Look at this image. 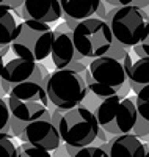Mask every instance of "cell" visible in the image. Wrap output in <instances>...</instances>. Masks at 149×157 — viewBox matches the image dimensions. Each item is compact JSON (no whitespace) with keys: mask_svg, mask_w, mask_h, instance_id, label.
<instances>
[{"mask_svg":"<svg viewBox=\"0 0 149 157\" xmlns=\"http://www.w3.org/2000/svg\"><path fill=\"white\" fill-rule=\"evenodd\" d=\"M16 41L29 47L38 61H43L52 52L53 30L50 24L33 21V19H22L19 22Z\"/></svg>","mask_w":149,"mask_h":157,"instance_id":"cell-9","label":"cell"},{"mask_svg":"<svg viewBox=\"0 0 149 157\" xmlns=\"http://www.w3.org/2000/svg\"><path fill=\"white\" fill-rule=\"evenodd\" d=\"M135 105L138 115L149 123V83L135 91Z\"/></svg>","mask_w":149,"mask_h":157,"instance_id":"cell-18","label":"cell"},{"mask_svg":"<svg viewBox=\"0 0 149 157\" xmlns=\"http://www.w3.org/2000/svg\"><path fill=\"white\" fill-rule=\"evenodd\" d=\"M135 0H104V3H107L108 6H124V5H130Z\"/></svg>","mask_w":149,"mask_h":157,"instance_id":"cell-23","label":"cell"},{"mask_svg":"<svg viewBox=\"0 0 149 157\" xmlns=\"http://www.w3.org/2000/svg\"><path fill=\"white\" fill-rule=\"evenodd\" d=\"M24 143H30L33 146L43 148L47 151H55L61 146V137L58 126L52 121V113H46L43 118L27 123L24 130L17 137Z\"/></svg>","mask_w":149,"mask_h":157,"instance_id":"cell-10","label":"cell"},{"mask_svg":"<svg viewBox=\"0 0 149 157\" xmlns=\"http://www.w3.org/2000/svg\"><path fill=\"white\" fill-rule=\"evenodd\" d=\"M94 113L101 129H104L110 137L132 132L138 118L135 101L127 96H110L101 99Z\"/></svg>","mask_w":149,"mask_h":157,"instance_id":"cell-8","label":"cell"},{"mask_svg":"<svg viewBox=\"0 0 149 157\" xmlns=\"http://www.w3.org/2000/svg\"><path fill=\"white\" fill-rule=\"evenodd\" d=\"M132 132L137 135V137H140V138H143V140L147 141V138H149V123H147L146 120H143V118L138 115L137 124H135V127H133Z\"/></svg>","mask_w":149,"mask_h":157,"instance_id":"cell-22","label":"cell"},{"mask_svg":"<svg viewBox=\"0 0 149 157\" xmlns=\"http://www.w3.org/2000/svg\"><path fill=\"white\" fill-rule=\"evenodd\" d=\"M0 3H6V0H0Z\"/></svg>","mask_w":149,"mask_h":157,"instance_id":"cell-25","label":"cell"},{"mask_svg":"<svg viewBox=\"0 0 149 157\" xmlns=\"http://www.w3.org/2000/svg\"><path fill=\"white\" fill-rule=\"evenodd\" d=\"M14 10L6 3H0V47H3L13 41H16L17 36V14Z\"/></svg>","mask_w":149,"mask_h":157,"instance_id":"cell-16","label":"cell"},{"mask_svg":"<svg viewBox=\"0 0 149 157\" xmlns=\"http://www.w3.org/2000/svg\"><path fill=\"white\" fill-rule=\"evenodd\" d=\"M115 41L123 47H133L149 38V16L140 5L113 6L105 16Z\"/></svg>","mask_w":149,"mask_h":157,"instance_id":"cell-3","label":"cell"},{"mask_svg":"<svg viewBox=\"0 0 149 157\" xmlns=\"http://www.w3.org/2000/svg\"><path fill=\"white\" fill-rule=\"evenodd\" d=\"M0 132L11 134V113L5 98L0 96Z\"/></svg>","mask_w":149,"mask_h":157,"instance_id":"cell-21","label":"cell"},{"mask_svg":"<svg viewBox=\"0 0 149 157\" xmlns=\"http://www.w3.org/2000/svg\"><path fill=\"white\" fill-rule=\"evenodd\" d=\"M82 75L88 85L90 94L96 96L99 101L110 96L126 98L130 93L124 63L108 54L90 60L88 68Z\"/></svg>","mask_w":149,"mask_h":157,"instance_id":"cell-2","label":"cell"},{"mask_svg":"<svg viewBox=\"0 0 149 157\" xmlns=\"http://www.w3.org/2000/svg\"><path fill=\"white\" fill-rule=\"evenodd\" d=\"M19 157H53L52 151L43 149V148H38L33 146L30 143H24L19 146Z\"/></svg>","mask_w":149,"mask_h":157,"instance_id":"cell-20","label":"cell"},{"mask_svg":"<svg viewBox=\"0 0 149 157\" xmlns=\"http://www.w3.org/2000/svg\"><path fill=\"white\" fill-rule=\"evenodd\" d=\"M6 102L11 113V134L16 138L27 123L39 120L49 113L50 104L44 83L33 78L11 86L6 94Z\"/></svg>","mask_w":149,"mask_h":157,"instance_id":"cell-1","label":"cell"},{"mask_svg":"<svg viewBox=\"0 0 149 157\" xmlns=\"http://www.w3.org/2000/svg\"><path fill=\"white\" fill-rule=\"evenodd\" d=\"M44 86L50 104L60 110L80 105L90 94L83 75L71 68H61L49 72Z\"/></svg>","mask_w":149,"mask_h":157,"instance_id":"cell-4","label":"cell"},{"mask_svg":"<svg viewBox=\"0 0 149 157\" xmlns=\"http://www.w3.org/2000/svg\"><path fill=\"white\" fill-rule=\"evenodd\" d=\"M147 145H149V138H147ZM147 157H149V151H147Z\"/></svg>","mask_w":149,"mask_h":157,"instance_id":"cell-26","label":"cell"},{"mask_svg":"<svg viewBox=\"0 0 149 157\" xmlns=\"http://www.w3.org/2000/svg\"><path fill=\"white\" fill-rule=\"evenodd\" d=\"M74 46L83 58L93 60L107 55L115 44V38L107 19L102 17H88L78 21L71 27Z\"/></svg>","mask_w":149,"mask_h":157,"instance_id":"cell-6","label":"cell"},{"mask_svg":"<svg viewBox=\"0 0 149 157\" xmlns=\"http://www.w3.org/2000/svg\"><path fill=\"white\" fill-rule=\"evenodd\" d=\"M50 58H52V63L55 66V69L67 68L71 63L83 58L74 46L71 27L67 24L58 25L53 30V44H52Z\"/></svg>","mask_w":149,"mask_h":157,"instance_id":"cell-12","label":"cell"},{"mask_svg":"<svg viewBox=\"0 0 149 157\" xmlns=\"http://www.w3.org/2000/svg\"><path fill=\"white\" fill-rule=\"evenodd\" d=\"M17 16L46 24H53L63 17L60 0H24Z\"/></svg>","mask_w":149,"mask_h":157,"instance_id":"cell-13","label":"cell"},{"mask_svg":"<svg viewBox=\"0 0 149 157\" xmlns=\"http://www.w3.org/2000/svg\"><path fill=\"white\" fill-rule=\"evenodd\" d=\"M66 149L69 152V157H110V154H108V143L88 145L83 148H74V146L66 145Z\"/></svg>","mask_w":149,"mask_h":157,"instance_id":"cell-17","label":"cell"},{"mask_svg":"<svg viewBox=\"0 0 149 157\" xmlns=\"http://www.w3.org/2000/svg\"><path fill=\"white\" fill-rule=\"evenodd\" d=\"M104 0H60L63 16L74 21H83L97 14Z\"/></svg>","mask_w":149,"mask_h":157,"instance_id":"cell-15","label":"cell"},{"mask_svg":"<svg viewBox=\"0 0 149 157\" xmlns=\"http://www.w3.org/2000/svg\"><path fill=\"white\" fill-rule=\"evenodd\" d=\"M13 138V134L0 132V157H19V146Z\"/></svg>","mask_w":149,"mask_h":157,"instance_id":"cell-19","label":"cell"},{"mask_svg":"<svg viewBox=\"0 0 149 157\" xmlns=\"http://www.w3.org/2000/svg\"><path fill=\"white\" fill-rule=\"evenodd\" d=\"M57 126L60 130L61 141L74 148L93 145L101 130L94 110L82 105V104L77 107L63 110Z\"/></svg>","mask_w":149,"mask_h":157,"instance_id":"cell-5","label":"cell"},{"mask_svg":"<svg viewBox=\"0 0 149 157\" xmlns=\"http://www.w3.org/2000/svg\"><path fill=\"white\" fill-rule=\"evenodd\" d=\"M38 66L33 52L22 43L13 41L0 47V85L8 94L11 86L30 80Z\"/></svg>","mask_w":149,"mask_h":157,"instance_id":"cell-7","label":"cell"},{"mask_svg":"<svg viewBox=\"0 0 149 157\" xmlns=\"http://www.w3.org/2000/svg\"><path fill=\"white\" fill-rule=\"evenodd\" d=\"M123 63L133 91L149 83V50L141 43L126 50Z\"/></svg>","mask_w":149,"mask_h":157,"instance_id":"cell-11","label":"cell"},{"mask_svg":"<svg viewBox=\"0 0 149 157\" xmlns=\"http://www.w3.org/2000/svg\"><path fill=\"white\" fill-rule=\"evenodd\" d=\"M147 141H141L133 132L113 135V138L108 140L110 157H147Z\"/></svg>","mask_w":149,"mask_h":157,"instance_id":"cell-14","label":"cell"},{"mask_svg":"<svg viewBox=\"0 0 149 157\" xmlns=\"http://www.w3.org/2000/svg\"><path fill=\"white\" fill-rule=\"evenodd\" d=\"M141 44H143V46H144V47H146V49H147V50H149V38H147V39H146V41H143V43H141Z\"/></svg>","mask_w":149,"mask_h":157,"instance_id":"cell-24","label":"cell"}]
</instances>
